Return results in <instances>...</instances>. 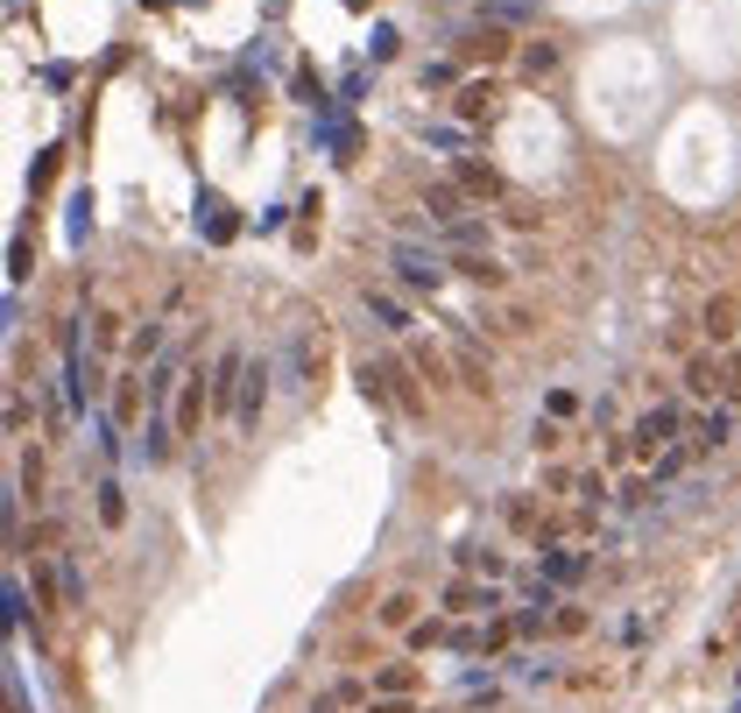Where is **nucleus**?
I'll return each mask as SVG.
<instances>
[{
    "label": "nucleus",
    "instance_id": "nucleus-1",
    "mask_svg": "<svg viewBox=\"0 0 741 713\" xmlns=\"http://www.w3.org/2000/svg\"><path fill=\"white\" fill-rule=\"evenodd\" d=\"M241 382H247V361H241V353H219L212 375H205V389H212V418H219V410H241Z\"/></svg>",
    "mask_w": 741,
    "mask_h": 713
},
{
    "label": "nucleus",
    "instance_id": "nucleus-2",
    "mask_svg": "<svg viewBox=\"0 0 741 713\" xmlns=\"http://www.w3.org/2000/svg\"><path fill=\"white\" fill-rule=\"evenodd\" d=\"M396 276H403L410 290H424V297H432V290L445 283V262L432 255V247H396Z\"/></svg>",
    "mask_w": 741,
    "mask_h": 713
},
{
    "label": "nucleus",
    "instance_id": "nucleus-3",
    "mask_svg": "<svg viewBox=\"0 0 741 713\" xmlns=\"http://www.w3.org/2000/svg\"><path fill=\"white\" fill-rule=\"evenodd\" d=\"M212 418V389H205V375L191 367V382H184V396H177V438H198V424Z\"/></svg>",
    "mask_w": 741,
    "mask_h": 713
},
{
    "label": "nucleus",
    "instance_id": "nucleus-4",
    "mask_svg": "<svg viewBox=\"0 0 741 713\" xmlns=\"http://www.w3.org/2000/svg\"><path fill=\"white\" fill-rule=\"evenodd\" d=\"M629 438L643 445V452H664V445L678 438V410H671V403H649L643 418H635V431H629Z\"/></svg>",
    "mask_w": 741,
    "mask_h": 713
},
{
    "label": "nucleus",
    "instance_id": "nucleus-5",
    "mask_svg": "<svg viewBox=\"0 0 741 713\" xmlns=\"http://www.w3.org/2000/svg\"><path fill=\"white\" fill-rule=\"evenodd\" d=\"M452 184L466 191V198H501V170H495V162H481V156H459L452 162Z\"/></svg>",
    "mask_w": 741,
    "mask_h": 713
},
{
    "label": "nucleus",
    "instance_id": "nucleus-6",
    "mask_svg": "<svg viewBox=\"0 0 741 713\" xmlns=\"http://www.w3.org/2000/svg\"><path fill=\"white\" fill-rule=\"evenodd\" d=\"M685 389H692V396H720V389H728V361H720L714 347L692 353V361H685Z\"/></svg>",
    "mask_w": 741,
    "mask_h": 713
},
{
    "label": "nucleus",
    "instance_id": "nucleus-7",
    "mask_svg": "<svg viewBox=\"0 0 741 713\" xmlns=\"http://www.w3.org/2000/svg\"><path fill=\"white\" fill-rule=\"evenodd\" d=\"M262 410H269V367H262V361H247L241 410H233V418H241V431H255V424H262Z\"/></svg>",
    "mask_w": 741,
    "mask_h": 713
},
{
    "label": "nucleus",
    "instance_id": "nucleus-8",
    "mask_svg": "<svg viewBox=\"0 0 741 713\" xmlns=\"http://www.w3.org/2000/svg\"><path fill=\"white\" fill-rule=\"evenodd\" d=\"M466 57H481V64H501L509 57V36H501V22H481V28H466V43H459Z\"/></svg>",
    "mask_w": 741,
    "mask_h": 713
},
{
    "label": "nucleus",
    "instance_id": "nucleus-9",
    "mask_svg": "<svg viewBox=\"0 0 741 713\" xmlns=\"http://www.w3.org/2000/svg\"><path fill=\"white\" fill-rule=\"evenodd\" d=\"M515 71H523V78L530 85H544V78H551V71H558V43H523V50H515Z\"/></svg>",
    "mask_w": 741,
    "mask_h": 713
},
{
    "label": "nucleus",
    "instance_id": "nucleus-10",
    "mask_svg": "<svg viewBox=\"0 0 741 713\" xmlns=\"http://www.w3.org/2000/svg\"><path fill=\"white\" fill-rule=\"evenodd\" d=\"M452 113H459V121H495V93H487V78L459 85V93H452Z\"/></svg>",
    "mask_w": 741,
    "mask_h": 713
},
{
    "label": "nucleus",
    "instance_id": "nucleus-11",
    "mask_svg": "<svg viewBox=\"0 0 741 713\" xmlns=\"http://www.w3.org/2000/svg\"><path fill=\"white\" fill-rule=\"evenodd\" d=\"M424 205H432V213L445 219V227H452V219H466V191H459L452 177H438V184H424Z\"/></svg>",
    "mask_w": 741,
    "mask_h": 713
},
{
    "label": "nucleus",
    "instance_id": "nucleus-12",
    "mask_svg": "<svg viewBox=\"0 0 741 713\" xmlns=\"http://www.w3.org/2000/svg\"><path fill=\"white\" fill-rule=\"evenodd\" d=\"M459 269H466L481 290H501V283H509V269H501V262L487 255V247H466V255H459Z\"/></svg>",
    "mask_w": 741,
    "mask_h": 713
},
{
    "label": "nucleus",
    "instance_id": "nucleus-13",
    "mask_svg": "<svg viewBox=\"0 0 741 713\" xmlns=\"http://www.w3.org/2000/svg\"><path fill=\"white\" fill-rule=\"evenodd\" d=\"M734 318H741V304H734V297H706V347H720V339H728L734 333Z\"/></svg>",
    "mask_w": 741,
    "mask_h": 713
},
{
    "label": "nucleus",
    "instance_id": "nucleus-14",
    "mask_svg": "<svg viewBox=\"0 0 741 713\" xmlns=\"http://www.w3.org/2000/svg\"><path fill=\"white\" fill-rule=\"evenodd\" d=\"M381 375H389V403L417 418V410H424V396H417V382H410V367H403V361H381Z\"/></svg>",
    "mask_w": 741,
    "mask_h": 713
},
{
    "label": "nucleus",
    "instance_id": "nucleus-15",
    "mask_svg": "<svg viewBox=\"0 0 741 713\" xmlns=\"http://www.w3.org/2000/svg\"><path fill=\"white\" fill-rule=\"evenodd\" d=\"M728 438H734V418H728V410H706L700 431H692V452H720Z\"/></svg>",
    "mask_w": 741,
    "mask_h": 713
},
{
    "label": "nucleus",
    "instance_id": "nucleus-16",
    "mask_svg": "<svg viewBox=\"0 0 741 713\" xmlns=\"http://www.w3.org/2000/svg\"><path fill=\"white\" fill-rule=\"evenodd\" d=\"M135 410H142V375H121L113 382V424H135Z\"/></svg>",
    "mask_w": 741,
    "mask_h": 713
},
{
    "label": "nucleus",
    "instance_id": "nucleus-17",
    "mask_svg": "<svg viewBox=\"0 0 741 713\" xmlns=\"http://www.w3.org/2000/svg\"><path fill=\"white\" fill-rule=\"evenodd\" d=\"M375 692L381 700H410V692H417V672H410V664H389V672L375 678Z\"/></svg>",
    "mask_w": 741,
    "mask_h": 713
},
{
    "label": "nucleus",
    "instance_id": "nucleus-18",
    "mask_svg": "<svg viewBox=\"0 0 741 713\" xmlns=\"http://www.w3.org/2000/svg\"><path fill=\"white\" fill-rule=\"evenodd\" d=\"M580 572H586V558H580V552H551V558H544V579H551V587H572Z\"/></svg>",
    "mask_w": 741,
    "mask_h": 713
},
{
    "label": "nucleus",
    "instance_id": "nucleus-19",
    "mask_svg": "<svg viewBox=\"0 0 741 713\" xmlns=\"http://www.w3.org/2000/svg\"><path fill=\"white\" fill-rule=\"evenodd\" d=\"M381 629H417V601H410V593H389V601H381Z\"/></svg>",
    "mask_w": 741,
    "mask_h": 713
},
{
    "label": "nucleus",
    "instance_id": "nucleus-20",
    "mask_svg": "<svg viewBox=\"0 0 741 713\" xmlns=\"http://www.w3.org/2000/svg\"><path fill=\"white\" fill-rule=\"evenodd\" d=\"M353 700H361V678H339V686L318 692V713H339V706H353Z\"/></svg>",
    "mask_w": 741,
    "mask_h": 713
},
{
    "label": "nucleus",
    "instance_id": "nucleus-21",
    "mask_svg": "<svg viewBox=\"0 0 741 713\" xmlns=\"http://www.w3.org/2000/svg\"><path fill=\"white\" fill-rule=\"evenodd\" d=\"M445 601H452V607H481V615H487V607H501V593L495 587H452Z\"/></svg>",
    "mask_w": 741,
    "mask_h": 713
},
{
    "label": "nucleus",
    "instance_id": "nucleus-22",
    "mask_svg": "<svg viewBox=\"0 0 741 713\" xmlns=\"http://www.w3.org/2000/svg\"><path fill=\"white\" fill-rule=\"evenodd\" d=\"M205 241H233V213L219 198H205Z\"/></svg>",
    "mask_w": 741,
    "mask_h": 713
},
{
    "label": "nucleus",
    "instance_id": "nucleus-23",
    "mask_svg": "<svg viewBox=\"0 0 741 713\" xmlns=\"http://www.w3.org/2000/svg\"><path fill=\"white\" fill-rule=\"evenodd\" d=\"M99 523H113V530L127 523V495H121V487H113V481L99 487Z\"/></svg>",
    "mask_w": 741,
    "mask_h": 713
},
{
    "label": "nucleus",
    "instance_id": "nucleus-24",
    "mask_svg": "<svg viewBox=\"0 0 741 713\" xmlns=\"http://www.w3.org/2000/svg\"><path fill=\"white\" fill-rule=\"evenodd\" d=\"M57 587H64V601H71V607L85 601V579H78V558H71V552L57 558Z\"/></svg>",
    "mask_w": 741,
    "mask_h": 713
},
{
    "label": "nucleus",
    "instance_id": "nucleus-25",
    "mask_svg": "<svg viewBox=\"0 0 741 713\" xmlns=\"http://www.w3.org/2000/svg\"><path fill=\"white\" fill-rule=\"evenodd\" d=\"M367 311H375V318L389 325V333H403V325H410V311L396 304V297H367Z\"/></svg>",
    "mask_w": 741,
    "mask_h": 713
},
{
    "label": "nucleus",
    "instance_id": "nucleus-26",
    "mask_svg": "<svg viewBox=\"0 0 741 713\" xmlns=\"http://www.w3.org/2000/svg\"><path fill=\"white\" fill-rule=\"evenodd\" d=\"M445 233H452V247H487V227H481V219H452Z\"/></svg>",
    "mask_w": 741,
    "mask_h": 713
},
{
    "label": "nucleus",
    "instance_id": "nucleus-27",
    "mask_svg": "<svg viewBox=\"0 0 741 713\" xmlns=\"http://www.w3.org/2000/svg\"><path fill=\"white\" fill-rule=\"evenodd\" d=\"M459 375H466V389H473V396H487V367L473 361V347H459Z\"/></svg>",
    "mask_w": 741,
    "mask_h": 713
},
{
    "label": "nucleus",
    "instance_id": "nucleus-28",
    "mask_svg": "<svg viewBox=\"0 0 741 713\" xmlns=\"http://www.w3.org/2000/svg\"><path fill=\"white\" fill-rule=\"evenodd\" d=\"M93 347H121V318H113V311L93 318Z\"/></svg>",
    "mask_w": 741,
    "mask_h": 713
},
{
    "label": "nucleus",
    "instance_id": "nucleus-29",
    "mask_svg": "<svg viewBox=\"0 0 741 713\" xmlns=\"http://www.w3.org/2000/svg\"><path fill=\"white\" fill-rule=\"evenodd\" d=\"M177 389V367L170 361H156V367H148V396H156V403H162V396H170Z\"/></svg>",
    "mask_w": 741,
    "mask_h": 713
},
{
    "label": "nucleus",
    "instance_id": "nucleus-30",
    "mask_svg": "<svg viewBox=\"0 0 741 713\" xmlns=\"http://www.w3.org/2000/svg\"><path fill=\"white\" fill-rule=\"evenodd\" d=\"M487 22H530V0H495V8H487Z\"/></svg>",
    "mask_w": 741,
    "mask_h": 713
},
{
    "label": "nucleus",
    "instance_id": "nucleus-31",
    "mask_svg": "<svg viewBox=\"0 0 741 713\" xmlns=\"http://www.w3.org/2000/svg\"><path fill=\"white\" fill-rule=\"evenodd\" d=\"M8 262H14V269H8V276H14V283H22V276H28V269H36V247H28V241H14V247H8Z\"/></svg>",
    "mask_w": 741,
    "mask_h": 713
},
{
    "label": "nucleus",
    "instance_id": "nucleus-32",
    "mask_svg": "<svg viewBox=\"0 0 741 713\" xmlns=\"http://www.w3.org/2000/svg\"><path fill=\"white\" fill-rule=\"evenodd\" d=\"M671 473H685V445H664V459H657V481H671Z\"/></svg>",
    "mask_w": 741,
    "mask_h": 713
},
{
    "label": "nucleus",
    "instance_id": "nucleus-33",
    "mask_svg": "<svg viewBox=\"0 0 741 713\" xmlns=\"http://www.w3.org/2000/svg\"><path fill=\"white\" fill-rule=\"evenodd\" d=\"M156 347H162V325H142V333H135V361H148Z\"/></svg>",
    "mask_w": 741,
    "mask_h": 713
},
{
    "label": "nucleus",
    "instance_id": "nucleus-34",
    "mask_svg": "<svg viewBox=\"0 0 741 713\" xmlns=\"http://www.w3.org/2000/svg\"><path fill=\"white\" fill-rule=\"evenodd\" d=\"M515 629H523V636H530V629H544V601H530V607H515Z\"/></svg>",
    "mask_w": 741,
    "mask_h": 713
},
{
    "label": "nucleus",
    "instance_id": "nucleus-35",
    "mask_svg": "<svg viewBox=\"0 0 741 713\" xmlns=\"http://www.w3.org/2000/svg\"><path fill=\"white\" fill-rule=\"evenodd\" d=\"M720 396H728V403H741V353H728V389H720Z\"/></svg>",
    "mask_w": 741,
    "mask_h": 713
},
{
    "label": "nucleus",
    "instance_id": "nucleus-36",
    "mask_svg": "<svg viewBox=\"0 0 741 713\" xmlns=\"http://www.w3.org/2000/svg\"><path fill=\"white\" fill-rule=\"evenodd\" d=\"M375 713H410V706H403V700H381V706H375Z\"/></svg>",
    "mask_w": 741,
    "mask_h": 713
},
{
    "label": "nucleus",
    "instance_id": "nucleus-37",
    "mask_svg": "<svg viewBox=\"0 0 741 713\" xmlns=\"http://www.w3.org/2000/svg\"><path fill=\"white\" fill-rule=\"evenodd\" d=\"M347 8H367V0H347Z\"/></svg>",
    "mask_w": 741,
    "mask_h": 713
}]
</instances>
